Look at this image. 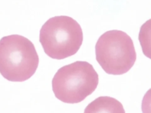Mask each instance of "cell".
Here are the masks:
<instances>
[{"label":"cell","mask_w":151,"mask_h":113,"mask_svg":"<svg viewBox=\"0 0 151 113\" xmlns=\"http://www.w3.org/2000/svg\"><path fill=\"white\" fill-rule=\"evenodd\" d=\"M125 111L122 104L115 98L100 97L89 104L84 112H120Z\"/></svg>","instance_id":"5"},{"label":"cell","mask_w":151,"mask_h":113,"mask_svg":"<svg viewBox=\"0 0 151 113\" xmlns=\"http://www.w3.org/2000/svg\"><path fill=\"white\" fill-rule=\"evenodd\" d=\"M39 40L48 56L63 59L76 54L79 50L83 34L80 24L71 17L55 16L42 26Z\"/></svg>","instance_id":"3"},{"label":"cell","mask_w":151,"mask_h":113,"mask_svg":"<svg viewBox=\"0 0 151 113\" xmlns=\"http://www.w3.org/2000/svg\"><path fill=\"white\" fill-rule=\"evenodd\" d=\"M39 57L32 42L19 35L0 39V74L9 81L23 82L35 72Z\"/></svg>","instance_id":"1"},{"label":"cell","mask_w":151,"mask_h":113,"mask_svg":"<svg viewBox=\"0 0 151 113\" xmlns=\"http://www.w3.org/2000/svg\"><path fill=\"white\" fill-rule=\"evenodd\" d=\"M99 75L93 65L77 61L60 68L52 79L55 97L67 104L83 101L96 89Z\"/></svg>","instance_id":"2"},{"label":"cell","mask_w":151,"mask_h":113,"mask_svg":"<svg viewBox=\"0 0 151 113\" xmlns=\"http://www.w3.org/2000/svg\"><path fill=\"white\" fill-rule=\"evenodd\" d=\"M95 51L97 61L108 74L117 75L127 72L136 59L132 38L120 30L103 34L96 42Z\"/></svg>","instance_id":"4"}]
</instances>
